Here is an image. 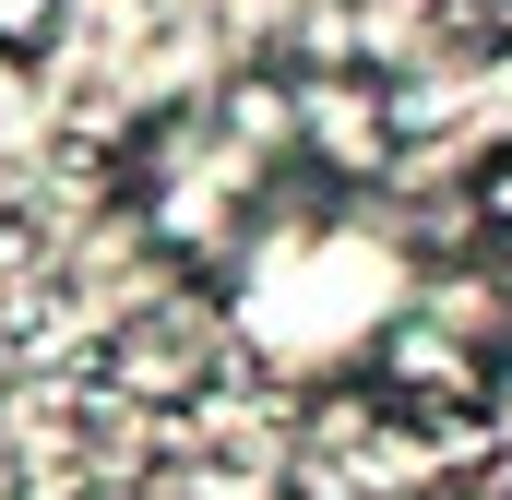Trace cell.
<instances>
[{"label":"cell","mask_w":512,"mask_h":500,"mask_svg":"<svg viewBox=\"0 0 512 500\" xmlns=\"http://www.w3.org/2000/svg\"><path fill=\"white\" fill-rule=\"evenodd\" d=\"M501 370H512V262L501 250L429 262L405 286V310H382V334H370V393H382L405 429L489 417Z\"/></svg>","instance_id":"1"},{"label":"cell","mask_w":512,"mask_h":500,"mask_svg":"<svg viewBox=\"0 0 512 500\" xmlns=\"http://www.w3.org/2000/svg\"><path fill=\"white\" fill-rule=\"evenodd\" d=\"M405 155V96L382 60H286V179L346 203L382 191Z\"/></svg>","instance_id":"2"},{"label":"cell","mask_w":512,"mask_h":500,"mask_svg":"<svg viewBox=\"0 0 512 500\" xmlns=\"http://www.w3.org/2000/svg\"><path fill=\"white\" fill-rule=\"evenodd\" d=\"M227 370V298L215 286H179V298H155V310H131L108 322V346H96V381L143 405V417H179V405H203Z\"/></svg>","instance_id":"3"},{"label":"cell","mask_w":512,"mask_h":500,"mask_svg":"<svg viewBox=\"0 0 512 500\" xmlns=\"http://www.w3.org/2000/svg\"><path fill=\"white\" fill-rule=\"evenodd\" d=\"M60 36H72V0H0V72L60 60Z\"/></svg>","instance_id":"4"},{"label":"cell","mask_w":512,"mask_h":500,"mask_svg":"<svg viewBox=\"0 0 512 500\" xmlns=\"http://www.w3.org/2000/svg\"><path fill=\"white\" fill-rule=\"evenodd\" d=\"M465 227H477V250L512 262V143H489V155L465 167Z\"/></svg>","instance_id":"5"},{"label":"cell","mask_w":512,"mask_h":500,"mask_svg":"<svg viewBox=\"0 0 512 500\" xmlns=\"http://www.w3.org/2000/svg\"><path fill=\"white\" fill-rule=\"evenodd\" d=\"M501 12H512V0H501Z\"/></svg>","instance_id":"6"}]
</instances>
